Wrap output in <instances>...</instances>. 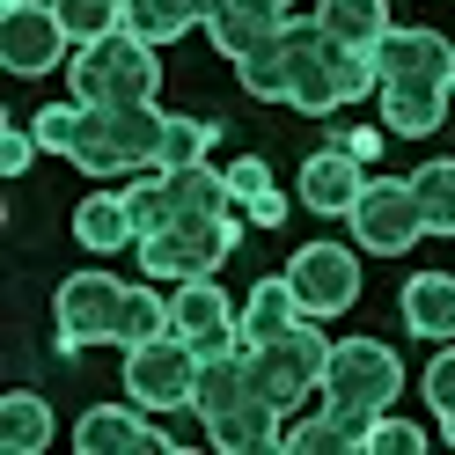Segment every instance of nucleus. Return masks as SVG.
I'll use <instances>...</instances> for the list:
<instances>
[{"label":"nucleus","instance_id":"obj_42","mask_svg":"<svg viewBox=\"0 0 455 455\" xmlns=\"http://www.w3.org/2000/svg\"><path fill=\"white\" fill-rule=\"evenodd\" d=\"M338 148H346V155H360V162H367V155L382 148V132H346V140H338Z\"/></svg>","mask_w":455,"mask_h":455},{"label":"nucleus","instance_id":"obj_3","mask_svg":"<svg viewBox=\"0 0 455 455\" xmlns=\"http://www.w3.org/2000/svg\"><path fill=\"white\" fill-rule=\"evenodd\" d=\"M235 243H243V220L235 213H191L184 206L162 235H140L132 250H140V272H148V279H198V272L228 265Z\"/></svg>","mask_w":455,"mask_h":455},{"label":"nucleus","instance_id":"obj_17","mask_svg":"<svg viewBox=\"0 0 455 455\" xmlns=\"http://www.w3.org/2000/svg\"><path fill=\"white\" fill-rule=\"evenodd\" d=\"M404 331L411 338H434V346H448L455 338V272H419L404 279Z\"/></svg>","mask_w":455,"mask_h":455},{"label":"nucleus","instance_id":"obj_2","mask_svg":"<svg viewBox=\"0 0 455 455\" xmlns=\"http://www.w3.org/2000/svg\"><path fill=\"white\" fill-rule=\"evenodd\" d=\"M323 367H331V338L316 331V316L287 323L279 338H265V346L243 353V375H250V396L272 411H301L308 389H323Z\"/></svg>","mask_w":455,"mask_h":455},{"label":"nucleus","instance_id":"obj_1","mask_svg":"<svg viewBox=\"0 0 455 455\" xmlns=\"http://www.w3.org/2000/svg\"><path fill=\"white\" fill-rule=\"evenodd\" d=\"M67 89L81 110H125V103H155L162 89V60L155 44H140L132 30H110L96 44H81L67 60Z\"/></svg>","mask_w":455,"mask_h":455},{"label":"nucleus","instance_id":"obj_5","mask_svg":"<svg viewBox=\"0 0 455 455\" xmlns=\"http://www.w3.org/2000/svg\"><path fill=\"white\" fill-rule=\"evenodd\" d=\"M118 316H125V279L110 272H74L52 294V346L81 353V346H118Z\"/></svg>","mask_w":455,"mask_h":455},{"label":"nucleus","instance_id":"obj_11","mask_svg":"<svg viewBox=\"0 0 455 455\" xmlns=\"http://www.w3.org/2000/svg\"><path fill=\"white\" fill-rule=\"evenodd\" d=\"M169 331L191 338L198 360H206V353H235L243 316H235V301L213 287V272H198V279H177V294H169Z\"/></svg>","mask_w":455,"mask_h":455},{"label":"nucleus","instance_id":"obj_19","mask_svg":"<svg viewBox=\"0 0 455 455\" xmlns=\"http://www.w3.org/2000/svg\"><path fill=\"white\" fill-rule=\"evenodd\" d=\"M316 30L346 52H375L396 22H389V0H316Z\"/></svg>","mask_w":455,"mask_h":455},{"label":"nucleus","instance_id":"obj_9","mask_svg":"<svg viewBox=\"0 0 455 455\" xmlns=\"http://www.w3.org/2000/svg\"><path fill=\"white\" fill-rule=\"evenodd\" d=\"M67 22L52 0H8L0 8V60H8V74H52V67H67Z\"/></svg>","mask_w":455,"mask_h":455},{"label":"nucleus","instance_id":"obj_32","mask_svg":"<svg viewBox=\"0 0 455 455\" xmlns=\"http://www.w3.org/2000/svg\"><path fill=\"white\" fill-rule=\"evenodd\" d=\"M52 8H60V22H67L74 44H96L110 30H125V0H52Z\"/></svg>","mask_w":455,"mask_h":455},{"label":"nucleus","instance_id":"obj_22","mask_svg":"<svg viewBox=\"0 0 455 455\" xmlns=\"http://www.w3.org/2000/svg\"><path fill=\"white\" fill-rule=\"evenodd\" d=\"M74 243H89V250H125V243H140L132 235V213H125V191H96V198H81L74 206Z\"/></svg>","mask_w":455,"mask_h":455},{"label":"nucleus","instance_id":"obj_38","mask_svg":"<svg viewBox=\"0 0 455 455\" xmlns=\"http://www.w3.org/2000/svg\"><path fill=\"white\" fill-rule=\"evenodd\" d=\"M265 191H272L265 155H235V162H228V198H243V206H250V198H265Z\"/></svg>","mask_w":455,"mask_h":455},{"label":"nucleus","instance_id":"obj_24","mask_svg":"<svg viewBox=\"0 0 455 455\" xmlns=\"http://www.w3.org/2000/svg\"><path fill=\"white\" fill-rule=\"evenodd\" d=\"M279 419H287V411H272V404H258V396H250V404H243L235 419L206 426V441H213L220 455H258V448H279V434H287Z\"/></svg>","mask_w":455,"mask_h":455},{"label":"nucleus","instance_id":"obj_45","mask_svg":"<svg viewBox=\"0 0 455 455\" xmlns=\"http://www.w3.org/2000/svg\"><path fill=\"white\" fill-rule=\"evenodd\" d=\"M448 96H455V74H448Z\"/></svg>","mask_w":455,"mask_h":455},{"label":"nucleus","instance_id":"obj_40","mask_svg":"<svg viewBox=\"0 0 455 455\" xmlns=\"http://www.w3.org/2000/svg\"><path fill=\"white\" fill-rule=\"evenodd\" d=\"M250 220H258V228H287V198H279V191L250 198Z\"/></svg>","mask_w":455,"mask_h":455},{"label":"nucleus","instance_id":"obj_36","mask_svg":"<svg viewBox=\"0 0 455 455\" xmlns=\"http://www.w3.org/2000/svg\"><path fill=\"white\" fill-rule=\"evenodd\" d=\"M367 448L375 455H426V434L411 419H396V411H375V426H367Z\"/></svg>","mask_w":455,"mask_h":455},{"label":"nucleus","instance_id":"obj_4","mask_svg":"<svg viewBox=\"0 0 455 455\" xmlns=\"http://www.w3.org/2000/svg\"><path fill=\"white\" fill-rule=\"evenodd\" d=\"M323 396L346 411H389L404 396V360L382 338H338L331 367H323Z\"/></svg>","mask_w":455,"mask_h":455},{"label":"nucleus","instance_id":"obj_14","mask_svg":"<svg viewBox=\"0 0 455 455\" xmlns=\"http://www.w3.org/2000/svg\"><path fill=\"white\" fill-rule=\"evenodd\" d=\"M375 67H382V81H448L455 74V44L441 30H389L375 44Z\"/></svg>","mask_w":455,"mask_h":455},{"label":"nucleus","instance_id":"obj_29","mask_svg":"<svg viewBox=\"0 0 455 455\" xmlns=\"http://www.w3.org/2000/svg\"><path fill=\"white\" fill-rule=\"evenodd\" d=\"M67 162L81 169V177H132V162L118 155V140L103 132V110H81V132H74Z\"/></svg>","mask_w":455,"mask_h":455},{"label":"nucleus","instance_id":"obj_35","mask_svg":"<svg viewBox=\"0 0 455 455\" xmlns=\"http://www.w3.org/2000/svg\"><path fill=\"white\" fill-rule=\"evenodd\" d=\"M30 132H37V148H44V155H67V148H74V132H81V103H44L37 118H30Z\"/></svg>","mask_w":455,"mask_h":455},{"label":"nucleus","instance_id":"obj_13","mask_svg":"<svg viewBox=\"0 0 455 455\" xmlns=\"http://www.w3.org/2000/svg\"><path fill=\"white\" fill-rule=\"evenodd\" d=\"M375 103H382V132L426 140V132L448 125V103H455V96H448V81H382Z\"/></svg>","mask_w":455,"mask_h":455},{"label":"nucleus","instance_id":"obj_10","mask_svg":"<svg viewBox=\"0 0 455 455\" xmlns=\"http://www.w3.org/2000/svg\"><path fill=\"white\" fill-rule=\"evenodd\" d=\"M287 103L301 118H331L338 103V44L316 30V15L308 22H287Z\"/></svg>","mask_w":455,"mask_h":455},{"label":"nucleus","instance_id":"obj_16","mask_svg":"<svg viewBox=\"0 0 455 455\" xmlns=\"http://www.w3.org/2000/svg\"><path fill=\"white\" fill-rule=\"evenodd\" d=\"M360 184H367V169L346 148H323V155L301 162V206H316V213H346L360 198Z\"/></svg>","mask_w":455,"mask_h":455},{"label":"nucleus","instance_id":"obj_20","mask_svg":"<svg viewBox=\"0 0 455 455\" xmlns=\"http://www.w3.org/2000/svg\"><path fill=\"white\" fill-rule=\"evenodd\" d=\"M52 434H60V426H52V404L37 389H8L0 396V448L8 455H44Z\"/></svg>","mask_w":455,"mask_h":455},{"label":"nucleus","instance_id":"obj_26","mask_svg":"<svg viewBox=\"0 0 455 455\" xmlns=\"http://www.w3.org/2000/svg\"><path fill=\"white\" fill-rule=\"evenodd\" d=\"M411 198H419V220H426V235H455V162L441 155V162H426V169H411Z\"/></svg>","mask_w":455,"mask_h":455},{"label":"nucleus","instance_id":"obj_15","mask_svg":"<svg viewBox=\"0 0 455 455\" xmlns=\"http://www.w3.org/2000/svg\"><path fill=\"white\" fill-rule=\"evenodd\" d=\"M367 426H375V411H346V404H331V411H316V419H294L287 434H279V448L287 455H353V448H367Z\"/></svg>","mask_w":455,"mask_h":455},{"label":"nucleus","instance_id":"obj_43","mask_svg":"<svg viewBox=\"0 0 455 455\" xmlns=\"http://www.w3.org/2000/svg\"><path fill=\"white\" fill-rule=\"evenodd\" d=\"M441 441L455 448V404H441Z\"/></svg>","mask_w":455,"mask_h":455},{"label":"nucleus","instance_id":"obj_21","mask_svg":"<svg viewBox=\"0 0 455 455\" xmlns=\"http://www.w3.org/2000/svg\"><path fill=\"white\" fill-rule=\"evenodd\" d=\"M162 125H169V110H155V103L103 110V132L118 140V155H125L132 169H162Z\"/></svg>","mask_w":455,"mask_h":455},{"label":"nucleus","instance_id":"obj_34","mask_svg":"<svg viewBox=\"0 0 455 455\" xmlns=\"http://www.w3.org/2000/svg\"><path fill=\"white\" fill-rule=\"evenodd\" d=\"M169 184H177V206H191V213H228V177H213L206 162L169 169Z\"/></svg>","mask_w":455,"mask_h":455},{"label":"nucleus","instance_id":"obj_41","mask_svg":"<svg viewBox=\"0 0 455 455\" xmlns=\"http://www.w3.org/2000/svg\"><path fill=\"white\" fill-rule=\"evenodd\" d=\"M235 8H250V15H265V22H287V15H294V0H235Z\"/></svg>","mask_w":455,"mask_h":455},{"label":"nucleus","instance_id":"obj_7","mask_svg":"<svg viewBox=\"0 0 455 455\" xmlns=\"http://www.w3.org/2000/svg\"><path fill=\"white\" fill-rule=\"evenodd\" d=\"M346 228H353L360 250H375V258H396V250H411L426 235L419 198H411V184H396V177H367L360 198L346 206Z\"/></svg>","mask_w":455,"mask_h":455},{"label":"nucleus","instance_id":"obj_44","mask_svg":"<svg viewBox=\"0 0 455 455\" xmlns=\"http://www.w3.org/2000/svg\"><path fill=\"white\" fill-rule=\"evenodd\" d=\"M191 8H198V22H206V15H213V8H228V0H191Z\"/></svg>","mask_w":455,"mask_h":455},{"label":"nucleus","instance_id":"obj_30","mask_svg":"<svg viewBox=\"0 0 455 455\" xmlns=\"http://www.w3.org/2000/svg\"><path fill=\"white\" fill-rule=\"evenodd\" d=\"M235 81L250 96H265V103H287V30H279L272 44H258L250 60H235Z\"/></svg>","mask_w":455,"mask_h":455},{"label":"nucleus","instance_id":"obj_6","mask_svg":"<svg viewBox=\"0 0 455 455\" xmlns=\"http://www.w3.org/2000/svg\"><path fill=\"white\" fill-rule=\"evenodd\" d=\"M198 389V346L191 338H148V346H125V396L140 411H184Z\"/></svg>","mask_w":455,"mask_h":455},{"label":"nucleus","instance_id":"obj_31","mask_svg":"<svg viewBox=\"0 0 455 455\" xmlns=\"http://www.w3.org/2000/svg\"><path fill=\"white\" fill-rule=\"evenodd\" d=\"M162 287V279H155ZM155 287H125V316H118V346H148V338H169V294Z\"/></svg>","mask_w":455,"mask_h":455},{"label":"nucleus","instance_id":"obj_28","mask_svg":"<svg viewBox=\"0 0 455 455\" xmlns=\"http://www.w3.org/2000/svg\"><path fill=\"white\" fill-rule=\"evenodd\" d=\"M125 213H132V235H162V228L184 213V206H177V184H169V169L125 184Z\"/></svg>","mask_w":455,"mask_h":455},{"label":"nucleus","instance_id":"obj_33","mask_svg":"<svg viewBox=\"0 0 455 455\" xmlns=\"http://www.w3.org/2000/svg\"><path fill=\"white\" fill-rule=\"evenodd\" d=\"M213 140H220L213 118H169V125H162V169H191V162H206V155H213Z\"/></svg>","mask_w":455,"mask_h":455},{"label":"nucleus","instance_id":"obj_8","mask_svg":"<svg viewBox=\"0 0 455 455\" xmlns=\"http://www.w3.org/2000/svg\"><path fill=\"white\" fill-rule=\"evenodd\" d=\"M287 287L301 301V316H338L360 301V258L346 243H301L287 258Z\"/></svg>","mask_w":455,"mask_h":455},{"label":"nucleus","instance_id":"obj_18","mask_svg":"<svg viewBox=\"0 0 455 455\" xmlns=\"http://www.w3.org/2000/svg\"><path fill=\"white\" fill-rule=\"evenodd\" d=\"M250 404V375H243V353H206L198 360V389H191V411L198 426H220Z\"/></svg>","mask_w":455,"mask_h":455},{"label":"nucleus","instance_id":"obj_25","mask_svg":"<svg viewBox=\"0 0 455 455\" xmlns=\"http://www.w3.org/2000/svg\"><path fill=\"white\" fill-rule=\"evenodd\" d=\"M287 22H294V15H287ZM287 22H265V15H250V8H235V0H228V8H213V15H206V37H213L220 60H250V52L272 44L279 30H287Z\"/></svg>","mask_w":455,"mask_h":455},{"label":"nucleus","instance_id":"obj_39","mask_svg":"<svg viewBox=\"0 0 455 455\" xmlns=\"http://www.w3.org/2000/svg\"><path fill=\"white\" fill-rule=\"evenodd\" d=\"M426 404H455V338H448V353H434V367H426Z\"/></svg>","mask_w":455,"mask_h":455},{"label":"nucleus","instance_id":"obj_37","mask_svg":"<svg viewBox=\"0 0 455 455\" xmlns=\"http://www.w3.org/2000/svg\"><path fill=\"white\" fill-rule=\"evenodd\" d=\"M44 148H37V132H30V118H8L0 125V177H22Z\"/></svg>","mask_w":455,"mask_h":455},{"label":"nucleus","instance_id":"obj_12","mask_svg":"<svg viewBox=\"0 0 455 455\" xmlns=\"http://www.w3.org/2000/svg\"><path fill=\"white\" fill-rule=\"evenodd\" d=\"M74 448H81V455H177V441H169L162 426L140 419L132 396H125V404H96V411H81Z\"/></svg>","mask_w":455,"mask_h":455},{"label":"nucleus","instance_id":"obj_23","mask_svg":"<svg viewBox=\"0 0 455 455\" xmlns=\"http://www.w3.org/2000/svg\"><path fill=\"white\" fill-rule=\"evenodd\" d=\"M287 323H301V301H294V287H287V272H279V279H258L250 301H243V346H265V338H279Z\"/></svg>","mask_w":455,"mask_h":455},{"label":"nucleus","instance_id":"obj_27","mask_svg":"<svg viewBox=\"0 0 455 455\" xmlns=\"http://www.w3.org/2000/svg\"><path fill=\"white\" fill-rule=\"evenodd\" d=\"M125 30L162 52V44H177L184 30H198V8L191 0H125Z\"/></svg>","mask_w":455,"mask_h":455}]
</instances>
